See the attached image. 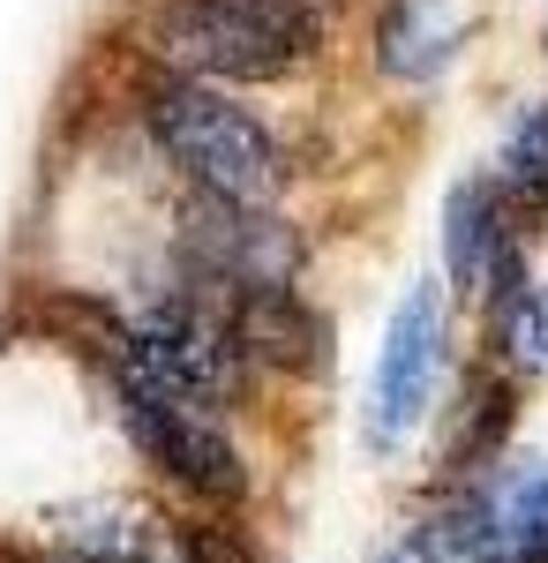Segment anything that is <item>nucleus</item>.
<instances>
[{
  "label": "nucleus",
  "mask_w": 548,
  "mask_h": 563,
  "mask_svg": "<svg viewBox=\"0 0 548 563\" xmlns=\"http://www.w3.org/2000/svg\"><path fill=\"white\" fill-rule=\"evenodd\" d=\"M180 241H188V256H196V278L226 286L233 301H241V294H294V271H300L294 225L249 211V203L204 196V203L188 211V225H180Z\"/></svg>",
  "instance_id": "obj_5"
},
{
  "label": "nucleus",
  "mask_w": 548,
  "mask_h": 563,
  "mask_svg": "<svg viewBox=\"0 0 548 563\" xmlns=\"http://www.w3.org/2000/svg\"><path fill=\"white\" fill-rule=\"evenodd\" d=\"M436 361H443V294H436V278H414V286L391 301L376 384H369V413H361V435H369L376 451H391L398 435L421 421L428 390H436Z\"/></svg>",
  "instance_id": "obj_4"
},
{
  "label": "nucleus",
  "mask_w": 548,
  "mask_h": 563,
  "mask_svg": "<svg viewBox=\"0 0 548 563\" xmlns=\"http://www.w3.org/2000/svg\"><path fill=\"white\" fill-rule=\"evenodd\" d=\"M451 45H459V15L443 0H391L376 31V60L398 84H428L451 68Z\"/></svg>",
  "instance_id": "obj_8"
},
{
  "label": "nucleus",
  "mask_w": 548,
  "mask_h": 563,
  "mask_svg": "<svg viewBox=\"0 0 548 563\" xmlns=\"http://www.w3.org/2000/svg\"><path fill=\"white\" fill-rule=\"evenodd\" d=\"M113 384H121V421L128 435L166 466L173 481H188L196 496H211V504H233L241 488H249V474H241V451L226 443V429H218L204 406H188V398H173V390H158L151 376H135L128 361H113Z\"/></svg>",
  "instance_id": "obj_3"
},
{
  "label": "nucleus",
  "mask_w": 548,
  "mask_h": 563,
  "mask_svg": "<svg viewBox=\"0 0 548 563\" xmlns=\"http://www.w3.org/2000/svg\"><path fill=\"white\" fill-rule=\"evenodd\" d=\"M443 541L465 563H548V466L489 474L473 496H459Z\"/></svg>",
  "instance_id": "obj_6"
},
{
  "label": "nucleus",
  "mask_w": 548,
  "mask_h": 563,
  "mask_svg": "<svg viewBox=\"0 0 548 563\" xmlns=\"http://www.w3.org/2000/svg\"><path fill=\"white\" fill-rule=\"evenodd\" d=\"M511 429V390L504 384H481L465 390V413H459V435H451V466H481L496 451V435Z\"/></svg>",
  "instance_id": "obj_9"
},
{
  "label": "nucleus",
  "mask_w": 548,
  "mask_h": 563,
  "mask_svg": "<svg viewBox=\"0 0 548 563\" xmlns=\"http://www.w3.org/2000/svg\"><path fill=\"white\" fill-rule=\"evenodd\" d=\"M376 563H443V541H436V533H406V541H391Z\"/></svg>",
  "instance_id": "obj_12"
},
{
  "label": "nucleus",
  "mask_w": 548,
  "mask_h": 563,
  "mask_svg": "<svg viewBox=\"0 0 548 563\" xmlns=\"http://www.w3.org/2000/svg\"><path fill=\"white\" fill-rule=\"evenodd\" d=\"M504 323V353L526 368V376H548V286H526L511 308H496Z\"/></svg>",
  "instance_id": "obj_10"
},
{
  "label": "nucleus",
  "mask_w": 548,
  "mask_h": 563,
  "mask_svg": "<svg viewBox=\"0 0 548 563\" xmlns=\"http://www.w3.org/2000/svg\"><path fill=\"white\" fill-rule=\"evenodd\" d=\"M504 174L511 188H526V196H548V106H534L504 143Z\"/></svg>",
  "instance_id": "obj_11"
},
{
  "label": "nucleus",
  "mask_w": 548,
  "mask_h": 563,
  "mask_svg": "<svg viewBox=\"0 0 548 563\" xmlns=\"http://www.w3.org/2000/svg\"><path fill=\"white\" fill-rule=\"evenodd\" d=\"M158 45L180 76L211 84H271L316 45V8L308 0H173Z\"/></svg>",
  "instance_id": "obj_2"
},
{
  "label": "nucleus",
  "mask_w": 548,
  "mask_h": 563,
  "mask_svg": "<svg viewBox=\"0 0 548 563\" xmlns=\"http://www.w3.org/2000/svg\"><path fill=\"white\" fill-rule=\"evenodd\" d=\"M443 263H451V278H459L465 294H489L496 308H511L518 294H526L518 249L504 241L496 196H489L481 180H459V188L443 196Z\"/></svg>",
  "instance_id": "obj_7"
},
{
  "label": "nucleus",
  "mask_w": 548,
  "mask_h": 563,
  "mask_svg": "<svg viewBox=\"0 0 548 563\" xmlns=\"http://www.w3.org/2000/svg\"><path fill=\"white\" fill-rule=\"evenodd\" d=\"M151 129H158L173 166L196 180L204 196H218V203L263 211L286 188L278 143L263 135V121L241 113L233 98H218L211 84H196V76H158L151 84Z\"/></svg>",
  "instance_id": "obj_1"
}]
</instances>
